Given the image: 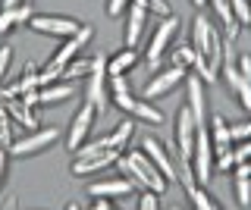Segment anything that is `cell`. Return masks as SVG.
Listing matches in <instances>:
<instances>
[{"label":"cell","instance_id":"obj_39","mask_svg":"<svg viewBox=\"0 0 251 210\" xmlns=\"http://www.w3.org/2000/svg\"><path fill=\"white\" fill-rule=\"evenodd\" d=\"M251 160V138L248 141H239V147H235V166L239 163H248Z\"/></svg>","mask_w":251,"mask_h":210},{"label":"cell","instance_id":"obj_24","mask_svg":"<svg viewBox=\"0 0 251 210\" xmlns=\"http://www.w3.org/2000/svg\"><path fill=\"white\" fill-rule=\"evenodd\" d=\"M73 97V85L69 82H53V85H47V88H41V104H63V100H69Z\"/></svg>","mask_w":251,"mask_h":210},{"label":"cell","instance_id":"obj_42","mask_svg":"<svg viewBox=\"0 0 251 210\" xmlns=\"http://www.w3.org/2000/svg\"><path fill=\"white\" fill-rule=\"evenodd\" d=\"M0 210H19V198H16V194H6V198L0 201Z\"/></svg>","mask_w":251,"mask_h":210},{"label":"cell","instance_id":"obj_22","mask_svg":"<svg viewBox=\"0 0 251 210\" xmlns=\"http://www.w3.org/2000/svg\"><path fill=\"white\" fill-rule=\"evenodd\" d=\"M232 173H235V198H239V204L251 207V166L248 163H239Z\"/></svg>","mask_w":251,"mask_h":210},{"label":"cell","instance_id":"obj_18","mask_svg":"<svg viewBox=\"0 0 251 210\" xmlns=\"http://www.w3.org/2000/svg\"><path fill=\"white\" fill-rule=\"evenodd\" d=\"M207 3L214 6L217 19L223 22V28H226V44H235V38H239L242 25H239V19L232 16V6H229V0H207Z\"/></svg>","mask_w":251,"mask_h":210},{"label":"cell","instance_id":"obj_46","mask_svg":"<svg viewBox=\"0 0 251 210\" xmlns=\"http://www.w3.org/2000/svg\"><path fill=\"white\" fill-rule=\"evenodd\" d=\"M66 210H82V207H78L75 201H69V204H66Z\"/></svg>","mask_w":251,"mask_h":210},{"label":"cell","instance_id":"obj_16","mask_svg":"<svg viewBox=\"0 0 251 210\" xmlns=\"http://www.w3.org/2000/svg\"><path fill=\"white\" fill-rule=\"evenodd\" d=\"M120 160V151H104V154H94V157H85V160H78L73 163V176H91V173H98V169H107V166H113V163Z\"/></svg>","mask_w":251,"mask_h":210},{"label":"cell","instance_id":"obj_15","mask_svg":"<svg viewBox=\"0 0 251 210\" xmlns=\"http://www.w3.org/2000/svg\"><path fill=\"white\" fill-rule=\"evenodd\" d=\"M132 188H135V185L126 176H120V179H100V182L88 185V194L91 198H107L110 201V198H129Z\"/></svg>","mask_w":251,"mask_h":210},{"label":"cell","instance_id":"obj_11","mask_svg":"<svg viewBox=\"0 0 251 210\" xmlns=\"http://www.w3.org/2000/svg\"><path fill=\"white\" fill-rule=\"evenodd\" d=\"M94 107L91 104H82L78 110L73 113V119H69V132H66V147L69 151H78L85 141H88V135H91V129H94Z\"/></svg>","mask_w":251,"mask_h":210},{"label":"cell","instance_id":"obj_14","mask_svg":"<svg viewBox=\"0 0 251 210\" xmlns=\"http://www.w3.org/2000/svg\"><path fill=\"white\" fill-rule=\"evenodd\" d=\"M185 85H188V110L195 116V126L207 129V97H204V85H201L198 75H188Z\"/></svg>","mask_w":251,"mask_h":210},{"label":"cell","instance_id":"obj_5","mask_svg":"<svg viewBox=\"0 0 251 210\" xmlns=\"http://www.w3.org/2000/svg\"><path fill=\"white\" fill-rule=\"evenodd\" d=\"M60 141V129L47 126V129H35V132H25L22 138H16L10 154L13 157H31V154H41L47 147H53Z\"/></svg>","mask_w":251,"mask_h":210},{"label":"cell","instance_id":"obj_4","mask_svg":"<svg viewBox=\"0 0 251 210\" xmlns=\"http://www.w3.org/2000/svg\"><path fill=\"white\" fill-rule=\"evenodd\" d=\"M176 32H179V16H163L154 25L151 41H148V66H151V69L160 66V60H163V53H167L170 41L176 38Z\"/></svg>","mask_w":251,"mask_h":210},{"label":"cell","instance_id":"obj_10","mask_svg":"<svg viewBox=\"0 0 251 210\" xmlns=\"http://www.w3.org/2000/svg\"><path fill=\"white\" fill-rule=\"evenodd\" d=\"M91 38H94V28H91V25H82V28H78V32L73 35V38H63V44H60V47L50 53V60H47V63H50V66H57V69H66V66H69V63H73V60L78 57V53L85 50V44H88Z\"/></svg>","mask_w":251,"mask_h":210},{"label":"cell","instance_id":"obj_43","mask_svg":"<svg viewBox=\"0 0 251 210\" xmlns=\"http://www.w3.org/2000/svg\"><path fill=\"white\" fill-rule=\"evenodd\" d=\"M6 160H10V151L0 147V185H3V179H6Z\"/></svg>","mask_w":251,"mask_h":210},{"label":"cell","instance_id":"obj_33","mask_svg":"<svg viewBox=\"0 0 251 210\" xmlns=\"http://www.w3.org/2000/svg\"><path fill=\"white\" fill-rule=\"evenodd\" d=\"M232 16L239 19V25H251V0H229Z\"/></svg>","mask_w":251,"mask_h":210},{"label":"cell","instance_id":"obj_17","mask_svg":"<svg viewBox=\"0 0 251 210\" xmlns=\"http://www.w3.org/2000/svg\"><path fill=\"white\" fill-rule=\"evenodd\" d=\"M207 132H210V144H214V154H220V151H229L232 147V122H226V116H210V126H207Z\"/></svg>","mask_w":251,"mask_h":210},{"label":"cell","instance_id":"obj_20","mask_svg":"<svg viewBox=\"0 0 251 210\" xmlns=\"http://www.w3.org/2000/svg\"><path fill=\"white\" fill-rule=\"evenodd\" d=\"M31 16H35L31 3H22L16 10H0V35H10L16 25H28Z\"/></svg>","mask_w":251,"mask_h":210},{"label":"cell","instance_id":"obj_40","mask_svg":"<svg viewBox=\"0 0 251 210\" xmlns=\"http://www.w3.org/2000/svg\"><path fill=\"white\" fill-rule=\"evenodd\" d=\"M107 85L113 94H120V91H129V82H126V75H107Z\"/></svg>","mask_w":251,"mask_h":210},{"label":"cell","instance_id":"obj_37","mask_svg":"<svg viewBox=\"0 0 251 210\" xmlns=\"http://www.w3.org/2000/svg\"><path fill=\"white\" fill-rule=\"evenodd\" d=\"M157 198H160V194L145 191V194L138 198V210H160V201H157Z\"/></svg>","mask_w":251,"mask_h":210},{"label":"cell","instance_id":"obj_25","mask_svg":"<svg viewBox=\"0 0 251 210\" xmlns=\"http://www.w3.org/2000/svg\"><path fill=\"white\" fill-rule=\"evenodd\" d=\"M132 135H135V122L132 119H123V122H116V129L110 132V144H113V151H126V144L132 141Z\"/></svg>","mask_w":251,"mask_h":210},{"label":"cell","instance_id":"obj_26","mask_svg":"<svg viewBox=\"0 0 251 210\" xmlns=\"http://www.w3.org/2000/svg\"><path fill=\"white\" fill-rule=\"evenodd\" d=\"M13 141H16V122H13L10 110H6V104L0 100V147H6V151H10Z\"/></svg>","mask_w":251,"mask_h":210},{"label":"cell","instance_id":"obj_48","mask_svg":"<svg viewBox=\"0 0 251 210\" xmlns=\"http://www.w3.org/2000/svg\"><path fill=\"white\" fill-rule=\"evenodd\" d=\"M170 210H179V207H170Z\"/></svg>","mask_w":251,"mask_h":210},{"label":"cell","instance_id":"obj_9","mask_svg":"<svg viewBox=\"0 0 251 210\" xmlns=\"http://www.w3.org/2000/svg\"><path fill=\"white\" fill-rule=\"evenodd\" d=\"M188 79V69L185 66H167V69H160V72H154L151 75V82L145 85V91H141V97L145 100H157V97H163V94H170L173 88H179Z\"/></svg>","mask_w":251,"mask_h":210},{"label":"cell","instance_id":"obj_12","mask_svg":"<svg viewBox=\"0 0 251 210\" xmlns=\"http://www.w3.org/2000/svg\"><path fill=\"white\" fill-rule=\"evenodd\" d=\"M148 19H151V13H148L145 6H138V3L126 6V22H123L126 47H135V44L141 41V35H145V28H148Z\"/></svg>","mask_w":251,"mask_h":210},{"label":"cell","instance_id":"obj_6","mask_svg":"<svg viewBox=\"0 0 251 210\" xmlns=\"http://www.w3.org/2000/svg\"><path fill=\"white\" fill-rule=\"evenodd\" d=\"M28 28L31 32H38V35H50V38H73L78 28H82V22L73 19V16H50V13H35L28 22Z\"/></svg>","mask_w":251,"mask_h":210},{"label":"cell","instance_id":"obj_47","mask_svg":"<svg viewBox=\"0 0 251 210\" xmlns=\"http://www.w3.org/2000/svg\"><path fill=\"white\" fill-rule=\"evenodd\" d=\"M192 3H195V6H204V3H207V0H192Z\"/></svg>","mask_w":251,"mask_h":210},{"label":"cell","instance_id":"obj_31","mask_svg":"<svg viewBox=\"0 0 251 210\" xmlns=\"http://www.w3.org/2000/svg\"><path fill=\"white\" fill-rule=\"evenodd\" d=\"M132 3H138V6H145L148 13H154V16H173V6H170V0H132Z\"/></svg>","mask_w":251,"mask_h":210},{"label":"cell","instance_id":"obj_1","mask_svg":"<svg viewBox=\"0 0 251 210\" xmlns=\"http://www.w3.org/2000/svg\"><path fill=\"white\" fill-rule=\"evenodd\" d=\"M192 47H195V72H198L201 82H217L220 79V69H223V38L214 28V22L207 16H195L192 19Z\"/></svg>","mask_w":251,"mask_h":210},{"label":"cell","instance_id":"obj_23","mask_svg":"<svg viewBox=\"0 0 251 210\" xmlns=\"http://www.w3.org/2000/svg\"><path fill=\"white\" fill-rule=\"evenodd\" d=\"M132 116L151 122V126H163V113L154 107V100H145V97H135V104H132Z\"/></svg>","mask_w":251,"mask_h":210},{"label":"cell","instance_id":"obj_3","mask_svg":"<svg viewBox=\"0 0 251 210\" xmlns=\"http://www.w3.org/2000/svg\"><path fill=\"white\" fill-rule=\"evenodd\" d=\"M85 104L94 107V113H107V57L98 53L91 60V72L85 75Z\"/></svg>","mask_w":251,"mask_h":210},{"label":"cell","instance_id":"obj_29","mask_svg":"<svg viewBox=\"0 0 251 210\" xmlns=\"http://www.w3.org/2000/svg\"><path fill=\"white\" fill-rule=\"evenodd\" d=\"M110 135H100V138H94V141H85L82 147L75 151V157L78 160H85V157H94V154H104V151H110Z\"/></svg>","mask_w":251,"mask_h":210},{"label":"cell","instance_id":"obj_8","mask_svg":"<svg viewBox=\"0 0 251 210\" xmlns=\"http://www.w3.org/2000/svg\"><path fill=\"white\" fill-rule=\"evenodd\" d=\"M192 173L198 179V185H207L210 176H214V144H210V132L207 129H198V135H195Z\"/></svg>","mask_w":251,"mask_h":210},{"label":"cell","instance_id":"obj_19","mask_svg":"<svg viewBox=\"0 0 251 210\" xmlns=\"http://www.w3.org/2000/svg\"><path fill=\"white\" fill-rule=\"evenodd\" d=\"M6 104V110H10V116H13V122L16 126H22L25 132H35L38 126H41V119H38V113L31 110V107H25L19 97H13V100H3Z\"/></svg>","mask_w":251,"mask_h":210},{"label":"cell","instance_id":"obj_7","mask_svg":"<svg viewBox=\"0 0 251 210\" xmlns=\"http://www.w3.org/2000/svg\"><path fill=\"white\" fill-rule=\"evenodd\" d=\"M195 135H198V126H195V116L192 110L179 107L176 113V126H173V138H176V154L182 163H192V151H195Z\"/></svg>","mask_w":251,"mask_h":210},{"label":"cell","instance_id":"obj_13","mask_svg":"<svg viewBox=\"0 0 251 210\" xmlns=\"http://www.w3.org/2000/svg\"><path fill=\"white\" fill-rule=\"evenodd\" d=\"M141 151H145L148 157H151V163H154V166H157L163 176L170 179V182H173V179H179L176 157H173V154H170V151H167V147H163L160 141H157V138H151V135H148L145 141H141Z\"/></svg>","mask_w":251,"mask_h":210},{"label":"cell","instance_id":"obj_49","mask_svg":"<svg viewBox=\"0 0 251 210\" xmlns=\"http://www.w3.org/2000/svg\"><path fill=\"white\" fill-rule=\"evenodd\" d=\"M248 166H251V160H248Z\"/></svg>","mask_w":251,"mask_h":210},{"label":"cell","instance_id":"obj_30","mask_svg":"<svg viewBox=\"0 0 251 210\" xmlns=\"http://www.w3.org/2000/svg\"><path fill=\"white\" fill-rule=\"evenodd\" d=\"M173 66H185V69L195 66V47H192V41L179 44V47L173 50Z\"/></svg>","mask_w":251,"mask_h":210},{"label":"cell","instance_id":"obj_44","mask_svg":"<svg viewBox=\"0 0 251 210\" xmlns=\"http://www.w3.org/2000/svg\"><path fill=\"white\" fill-rule=\"evenodd\" d=\"M91 210H116V207L110 204L107 198H98V201H94V204H91Z\"/></svg>","mask_w":251,"mask_h":210},{"label":"cell","instance_id":"obj_35","mask_svg":"<svg viewBox=\"0 0 251 210\" xmlns=\"http://www.w3.org/2000/svg\"><path fill=\"white\" fill-rule=\"evenodd\" d=\"M132 104H135V94H132V91H120V94H113V107H120L123 113H132Z\"/></svg>","mask_w":251,"mask_h":210},{"label":"cell","instance_id":"obj_27","mask_svg":"<svg viewBox=\"0 0 251 210\" xmlns=\"http://www.w3.org/2000/svg\"><path fill=\"white\" fill-rule=\"evenodd\" d=\"M185 194H188V201L195 204V210H223L214 201V194L204 191V185H192V188H185Z\"/></svg>","mask_w":251,"mask_h":210},{"label":"cell","instance_id":"obj_28","mask_svg":"<svg viewBox=\"0 0 251 210\" xmlns=\"http://www.w3.org/2000/svg\"><path fill=\"white\" fill-rule=\"evenodd\" d=\"M91 60L94 57H75L73 63L63 69V82H73V79H85L91 72Z\"/></svg>","mask_w":251,"mask_h":210},{"label":"cell","instance_id":"obj_21","mask_svg":"<svg viewBox=\"0 0 251 210\" xmlns=\"http://www.w3.org/2000/svg\"><path fill=\"white\" fill-rule=\"evenodd\" d=\"M135 63H138L135 47H123L120 53H113V57L107 60V75H126Z\"/></svg>","mask_w":251,"mask_h":210},{"label":"cell","instance_id":"obj_45","mask_svg":"<svg viewBox=\"0 0 251 210\" xmlns=\"http://www.w3.org/2000/svg\"><path fill=\"white\" fill-rule=\"evenodd\" d=\"M25 0H0V10H16V6H22Z\"/></svg>","mask_w":251,"mask_h":210},{"label":"cell","instance_id":"obj_34","mask_svg":"<svg viewBox=\"0 0 251 210\" xmlns=\"http://www.w3.org/2000/svg\"><path fill=\"white\" fill-rule=\"evenodd\" d=\"M10 63H13V47H10V44H0V85L6 82V72H10Z\"/></svg>","mask_w":251,"mask_h":210},{"label":"cell","instance_id":"obj_32","mask_svg":"<svg viewBox=\"0 0 251 210\" xmlns=\"http://www.w3.org/2000/svg\"><path fill=\"white\" fill-rule=\"evenodd\" d=\"M214 169H220V173H232L235 169V147L214 154Z\"/></svg>","mask_w":251,"mask_h":210},{"label":"cell","instance_id":"obj_41","mask_svg":"<svg viewBox=\"0 0 251 210\" xmlns=\"http://www.w3.org/2000/svg\"><path fill=\"white\" fill-rule=\"evenodd\" d=\"M235 66H239L242 79H248V82H251V57H248V53H242V57L235 60Z\"/></svg>","mask_w":251,"mask_h":210},{"label":"cell","instance_id":"obj_36","mask_svg":"<svg viewBox=\"0 0 251 210\" xmlns=\"http://www.w3.org/2000/svg\"><path fill=\"white\" fill-rule=\"evenodd\" d=\"M248 138H251V119L235 122L232 126V141H248Z\"/></svg>","mask_w":251,"mask_h":210},{"label":"cell","instance_id":"obj_38","mask_svg":"<svg viewBox=\"0 0 251 210\" xmlns=\"http://www.w3.org/2000/svg\"><path fill=\"white\" fill-rule=\"evenodd\" d=\"M129 3H132V0H107V13H110L113 19H120L123 13H126V6H129Z\"/></svg>","mask_w":251,"mask_h":210},{"label":"cell","instance_id":"obj_2","mask_svg":"<svg viewBox=\"0 0 251 210\" xmlns=\"http://www.w3.org/2000/svg\"><path fill=\"white\" fill-rule=\"evenodd\" d=\"M116 166H120V173L129 179L132 185H141L145 191H154V194H163L170 188V179L160 173V169L151 163L145 151H123L120 160H116Z\"/></svg>","mask_w":251,"mask_h":210}]
</instances>
